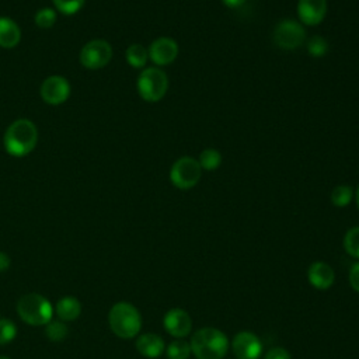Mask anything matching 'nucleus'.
<instances>
[{"instance_id": "nucleus-30", "label": "nucleus", "mask_w": 359, "mask_h": 359, "mask_svg": "<svg viewBox=\"0 0 359 359\" xmlns=\"http://www.w3.org/2000/svg\"><path fill=\"white\" fill-rule=\"evenodd\" d=\"M11 261H10V257L6 254V252H0V272H4L8 269Z\"/></svg>"}, {"instance_id": "nucleus-16", "label": "nucleus", "mask_w": 359, "mask_h": 359, "mask_svg": "<svg viewBox=\"0 0 359 359\" xmlns=\"http://www.w3.org/2000/svg\"><path fill=\"white\" fill-rule=\"evenodd\" d=\"M21 39V31L18 25L7 18V17H0V46L1 48H14L18 45Z\"/></svg>"}, {"instance_id": "nucleus-3", "label": "nucleus", "mask_w": 359, "mask_h": 359, "mask_svg": "<svg viewBox=\"0 0 359 359\" xmlns=\"http://www.w3.org/2000/svg\"><path fill=\"white\" fill-rule=\"evenodd\" d=\"M108 324L116 337L122 339H130L137 337L140 332L142 316L132 303L118 302L111 307L108 313Z\"/></svg>"}, {"instance_id": "nucleus-21", "label": "nucleus", "mask_w": 359, "mask_h": 359, "mask_svg": "<svg viewBox=\"0 0 359 359\" xmlns=\"http://www.w3.org/2000/svg\"><path fill=\"white\" fill-rule=\"evenodd\" d=\"M353 198V189L349 185H337L331 191V202L337 208H345Z\"/></svg>"}, {"instance_id": "nucleus-23", "label": "nucleus", "mask_w": 359, "mask_h": 359, "mask_svg": "<svg viewBox=\"0 0 359 359\" xmlns=\"http://www.w3.org/2000/svg\"><path fill=\"white\" fill-rule=\"evenodd\" d=\"M69 332V328L67 325L60 321V320H56V321H49L46 325H45V335L50 339V341H55V342H59L62 339L66 338Z\"/></svg>"}, {"instance_id": "nucleus-5", "label": "nucleus", "mask_w": 359, "mask_h": 359, "mask_svg": "<svg viewBox=\"0 0 359 359\" xmlns=\"http://www.w3.org/2000/svg\"><path fill=\"white\" fill-rule=\"evenodd\" d=\"M168 90V77L158 67H147L137 77V93L147 102L160 101Z\"/></svg>"}, {"instance_id": "nucleus-18", "label": "nucleus", "mask_w": 359, "mask_h": 359, "mask_svg": "<svg viewBox=\"0 0 359 359\" xmlns=\"http://www.w3.org/2000/svg\"><path fill=\"white\" fill-rule=\"evenodd\" d=\"M125 56H126V62L132 67L140 69V67H143L147 63L149 50L143 45H140V43H133V45L128 46V49L125 52Z\"/></svg>"}, {"instance_id": "nucleus-26", "label": "nucleus", "mask_w": 359, "mask_h": 359, "mask_svg": "<svg viewBox=\"0 0 359 359\" xmlns=\"http://www.w3.org/2000/svg\"><path fill=\"white\" fill-rule=\"evenodd\" d=\"M56 22V13L52 8H41L36 14H35V24L39 28H50L53 24Z\"/></svg>"}, {"instance_id": "nucleus-7", "label": "nucleus", "mask_w": 359, "mask_h": 359, "mask_svg": "<svg viewBox=\"0 0 359 359\" xmlns=\"http://www.w3.org/2000/svg\"><path fill=\"white\" fill-rule=\"evenodd\" d=\"M272 38L275 45L280 49L293 50L304 43L306 31L303 25L294 20H282L276 24Z\"/></svg>"}, {"instance_id": "nucleus-8", "label": "nucleus", "mask_w": 359, "mask_h": 359, "mask_svg": "<svg viewBox=\"0 0 359 359\" xmlns=\"http://www.w3.org/2000/svg\"><path fill=\"white\" fill-rule=\"evenodd\" d=\"M112 59V46L105 39H91L80 50V63L90 70H97Z\"/></svg>"}, {"instance_id": "nucleus-28", "label": "nucleus", "mask_w": 359, "mask_h": 359, "mask_svg": "<svg viewBox=\"0 0 359 359\" xmlns=\"http://www.w3.org/2000/svg\"><path fill=\"white\" fill-rule=\"evenodd\" d=\"M264 359H292V356L287 349L282 346H273L265 352Z\"/></svg>"}, {"instance_id": "nucleus-33", "label": "nucleus", "mask_w": 359, "mask_h": 359, "mask_svg": "<svg viewBox=\"0 0 359 359\" xmlns=\"http://www.w3.org/2000/svg\"><path fill=\"white\" fill-rule=\"evenodd\" d=\"M0 359H10V358H7V356H3V355H0Z\"/></svg>"}, {"instance_id": "nucleus-1", "label": "nucleus", "mask_w": 359, "mask_h": 359, "mask_svg": "<svg viewBox=\"0 0 359 359\" xmlns=\"http://www.w3.org/2000/svg\"><path fill=\"white\" fill-rule=\"evenodd\" d=\"M189 345L196 359H223L229 352L230 342L219 328L203 327L192 334Z\"/></svg>"}, {"instance_id": "nucleus-13", "label": "nucleus", "mask_w": 359, "mask_h": 359, "mask_svg": "<svg viewBox=\"0 0 359 359\" xmlns=\"http://www.w3.org/2000/svg\"><path fill=\"white\" fill-rule=\"evenodd\" d=\"M327 14V0H299L297 15L306 25L320 24Z\"/></svg>"}, {"instance_id": "nucleus-12", "label": "nucleus", "mask_w": 359, "mask_h": 359, "mask_svg": "<svg viewBox=\"0 0 359 359\" xmlns=\"http://www.w3.org/2000/svg\"><path fill=\"white\" fill-rule=\"evenodd\" d=\"M149 59L157 66L171 65L178 56V43L168 36L154 39L149 46Z\"/></svg>"}, {"instance_id": "nucleus-19", "label": "nucleus", "mask_w": 359, "mask_h": 359, "mask_svg": "<svg viewBox=\"0 0 359 359\" xmlns=\"http://www.w3.org/2000/svg\"><path fill=\"white\" fill-rule=\"evenodd\" d=\"M165 353L168 359H188L192 352L188 341L184 338H177L165 348Z\"/></svg>"}, {"instance_id": "nucleus-20", "label": "nucleus", "mask_w": 359, "mask_h": 359, "mask_svg": "<svg viewBox=\"0 0 359 359\" xmlns=\"http://www.w3.org/2000/svg\"><path fill=\"white\" fill-rule=\"evenodd\" d=\"M198 161H199L202 170L213 171L222 164V154L219 153V150H216L213 147H208L201 151Z\"/></svg>"}, {"instance_id": "nucleus-11", "label": "nucleus", "mask_w": 359, "mask_h": 359, "mask_svg": "<svg viewBox=\"0 0 359 359\" xmlns=\"http://www.w3.org/2000/svg\"><path fill=\"white\" fill-rule=\"evenodd\" d=\"M163 325H164V330L175 339L185 338L191 334L192 320H191V316L188 314V311H185L184 309L175 307V309L168 310L164 314Z\"/></svg>"}, {"instance_id": "nucleus-31", "label": "nucleus", "mask_w": 359, "mask_h": 359, "mask_svg": "<svg viewBox=\"0 0 359 359\" xmlns=\"http://www.w3.org/2000/svg\"><path fill=\"white\" fill-rule=\"evenodd\" d=\"M222 1H223V4H224V6H227V7H230V8H236V7L243 6L247 0H222Z\"/></svg>"}, {"instance_id": "nucleus-24", "label": "nucleus", "mask_w": 359, "mask_h": 359, "mask_svg": "<svg viewBox=\"0 0 359 359\" xmlns=\"http://www.w3.org/2000/svg\"><path fill=\"white\" fill-rule=\"evenodd\" d=\"M307 52L313 57H321L328 52V42L320 35H314L307 42Z\"/></svg>"}, {"instance_id": "nucleus-9", "label": "nucleus", "mask_w": 359, "mask_h": 359, "mask_svg": "<svg viewBox=\"0 0 359 359\" xmlns=\"http://www.w3.org/2000/svg\"><path fill=\"white\" fill-rule=\"evenodd\" d=\"M231 351L237 359H258L262 353V342L257 334L240 331L231 339Z\"/></svg>"}, {"instance_id": "nucleus-22", "label": "nucleus", "mask_w": 359, "mask_h": 359, "mask_svg": "<svg viewBox=\"0 0 359 359\" xmlns=\"http://www.w3.org/2000/svg\"><path fill=\"white\" fill-rule=\"evenodd\" d=\"M344 248L351 257L359 259V226L351 227L345 233V236H344Z\"/></svg>"}, {"instance_id": "nucleus-29", "label": "nucleus", "mask_w": 359, "mask_h": 359, "mask_svg": "<svg viewBox=\"0 0 359 359\" xmlns=\"http://www.w3.org/2000/svg\"><path fill=\"white\" fill-rule=\"evenodd\" d=\"M348 279H349L351 287H352L355 292L359 293V261L355 262V264L351 266Z\"/></svg>"}, {"instance_id": "nucleus-4", "label": "nucleus", "mask_w": 359, "mask_h": 359, "mask_svg": "<svg viewBox=\"0 0 359 359\" xmlns=\"http://www.w3.org/2000/svg\"><path fill=\"white\" fill-rule=\"evenodd\" d=\"M20 318L29 325H46L52 320L53 307L50 302L39 293H27L17 303Z\"/></svg>"}, {"instance_id": "nucleus-27", "label": "nucleus", "mask_w": 359, "mask_h": 359, "mask_svg": "<svg viewBox=\"0 0 359 359\" xmlns=\"http://www.w3.org/2000/svg\"><path fill=\"white\" fill-rule=\"evenodd\" d=\"M52 1L62 14L69 15L79 11L83 7L86 0H52Z\"/></svg>"}, {"instance_id": "nucleus-10", "label": "nucleus", "mask_w": 359, "mask_h": 359, "mask_svg": "<svg viewBox=\"0 0 359 359\" xmlns=\"http://www.w3.org/2000/svg\"><path fill=\"white\" fill-rule=\"evenodd\" d=\"M70 95V84L63 76H49L41 84V97L46 104L59 105Z\"/></svg>"}, {"instance_id": "nucleus-2", "label": "nucleus", "mask_w": 359, "mask_h": 359, "mask_svg": "<svg viewBox=\"0 0 359 359\" xmlns=\"http://www.w3.org/2000/svg\"><path fill=\"white\" fill-rule=\"evenodd\" d=\"M38 140V130L34 122L25 118L14 121L4 133V147L8 154L22 157L31 153Z\"/></svg>"}, {"instance_id": "nucleus-32", "label": "nucleus", "mask_w": 359, "mask_h": 359, "mask_svg": "<svg viewBox=\"0 0 359 359\" xmlns=\"http://www.w3.org/2000/svg\"><path fill=\"white\" fill-rule=\"evenodd\" d=\"M355 201H356V205H358V209H359V187L356 188V192H355Z\"/></svg>"}, {"instance_id": "nucleus-15", "label": "nucleus", "mask_w": 359, "mask_h": 359, "mask_svg": "<svg viewBox=\"0 0 359 359\" xmlns=\"http://www.w3.org/2000/svg\"><path fill=\"white\" fill-rule=\"evenodd\" d=\"M136 349L144 358H158L165 351L164 339L154 332H146L137 337Z\"/></svg>"}, {"instance_id": "nucleus-14", "label": "nucleus", "mask_w": 359, "mask_h": 359, "mask_svg": "<svg viewBox=\"0 0 359 359\" xmlns=\"http://www.w3.org/2000/svg\"><path fill=\"white\" fill-rule=\"evenodd\" d=\"M309 283L320 290H325L332 286L335 280V272L331 265L324 261L313 262L307 269Z\"/></svg>"}, {"instance_id": "nucleus-17", "label": "nucleus", "mask_w": 359, "mask_h": 359, "mask_svg": "<svg viewBox=\"0 0 359 359\" xmlns=\"http://www.w3.org/2000/svg\"><path fill=\"white\" fill-rule=\"evenodd\" d=\"M55 311L60 321H73L80 316L81 304L76 297L65 296L56 303Z\"/></svg>"}, {"instance_id": "nucleus-25", "label": "nucleus", "mask_w": 359, "mask_h": 359, "mask_svg": "<svg viewBox=\"0 0 359 359\" xmlns=\"http://www.w3.org/2000/svg\"><path fill=\"white\" fill-rule=\"evenodd\" d=\"M17 335L15 324L8 318H0V345L11 342Z\"/></svg>"}, {"instance_id": "nucleus-6", "label": "nucleus", "mask_w": 359, "mask_h": 359, "mask_svg": "<svg viewBox=\"0 0 359 359\" xmlns=\"http://www.w3.org/2000/svg\"><path fill=\"white\" fill-rule=\"evenodd\" d=\"M202 175V167L199 161L194 157L184 156L180 157L170 170V181L178 189L194 188Z\"/></svg>"}]
</instances>
